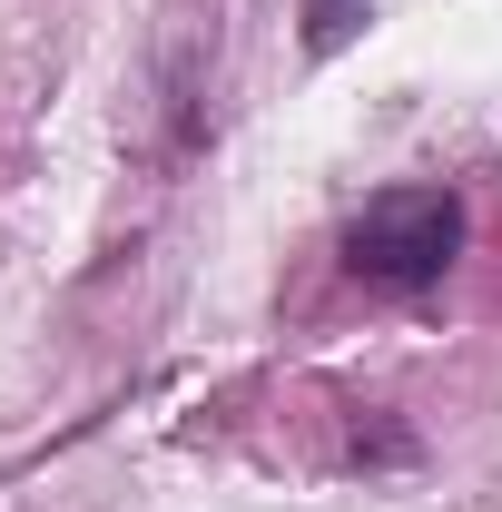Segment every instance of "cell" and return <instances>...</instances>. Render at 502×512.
<instances>
[{
  "label": "cell",
  "mask_w": 502,
  "mask_h": 512,
  "mask_svg": "<svg viewBox=\"0 0 502 512\" xmlns=\"http://www.w3.org/2000/svg\"><path fill=\"white\" fill-rule=\"evenodd\" d=\"M453 256H463V207H453V188H384V197H365V217L345 227V266H355L365 286H384V296L434 286Z\"/></svg>",
  "instance_id": "obj_1"
}]
</instances>
